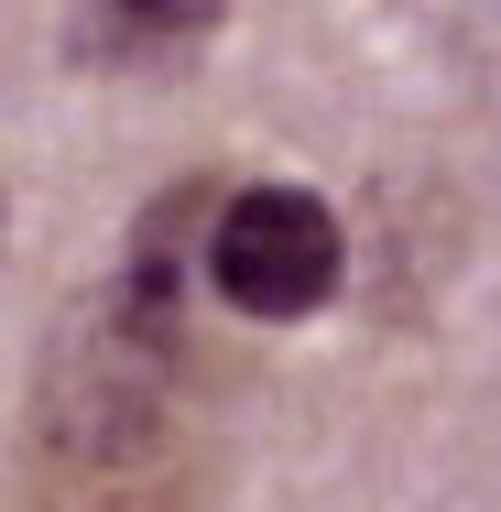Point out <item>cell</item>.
I'll return each mask as SVG.
<instances>
[{
	"label": "cell",
	"mask_w": 501,
	"mask_h": 512,
	"mask_svg": "<svg viewBox=\"0 0 501 512\" xmlns=\"http://www.w3.org/2000/svg\"><path fill=\"white\" fill-rule=\"evenodd\" d=\"M338 273H349V229H338V207L295 186V175H251V186H218L207 207V295L229 316H251V327H295L338 295Z\"/></svg>",
	"instance_id": "obj_1"
},
{
	"label": "cell",
	"mask_w": 501,
	"mask_h": 512,
	"mask_svg": "<svg viewBox=\"0 0 501 512\" xmlns=\"http://www.w3.org/2000/svg\"><path fill=\"white\" fill-rule=\"evenodd\" d=\"M229 22V0H77V44L99 66H175Z\"/></svg>",
	"instance_id": "obj_2"
}]
</instances>
